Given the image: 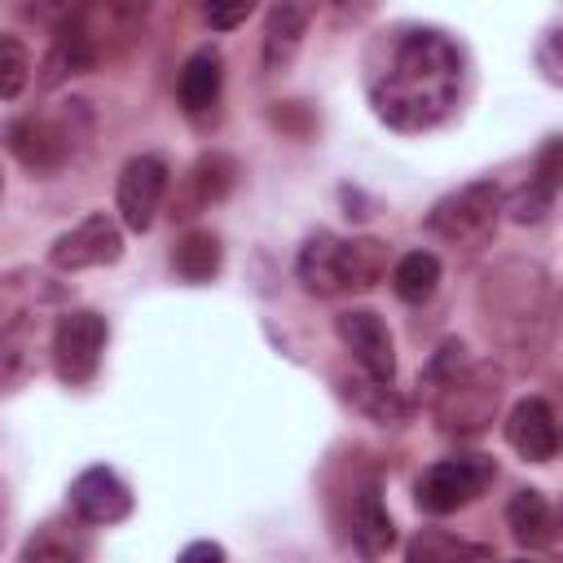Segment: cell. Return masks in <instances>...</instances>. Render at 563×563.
<instances>
[{"instance_id":"21","label":"cell","mask_w":563,"mask_h":563,"mask_svg":"<svg viewBox=\"0 0 563 563\" xmlns=\"http://www.w3.org/2000/svg\"><path fill=\"white\" fill-rule=\"evenodd\" d=\"M88 66H92V44H88V35H57V44H53V53H48V62H44L48 84H57V79H66V75H79V70H88Z\"/></svg>"},{"instance_id":"2","label":"cell","mask_w":563,"mask_h":563,"mask_svg":"<svg viewBox=\"0 0 563 563\" xmlns=\"http://www.w3.org/2000/svg\"><path fill=\"white\" fill-rule=\"evenodd\" d=\"M493 479V457L462 453V457H440L422 471L418 479V506L427 515H453L466 501H475Z\"/></svg>"},{"instance_id":"9","label":"cell","mask_w":563,"mask_h":563,"mask_svg":"<svg viewBox=\"0 0 563 563\" xmlns=\"http://www.w3.org/2000/svg\"><path fill=\"white\" fill-rule=\"evenodd\" d=\"M70 506L84 523H119V519L132 515V493L114 471L88 466L70 484Z\"/></svg>"},{"instance_id":"4","label":"cell","mask_w":563,"mask_h":563,"mask_svg":"<svg viewBox=\"0 0 563 563\" xmlns=\"http://www.w3.org/2000/svg\"><path fill=\"white\" fill-rule=\"evenodd\" d=\"M106 352V317L97 312H66L53 330V369L66 387H84L92 383L97 365Z\"/></svg>"},{"instance_id":"10","label":"cell","mask_w":563,"mask_h":563,"mask_svg":"<svg viewBox=\"0 0 563 563\" xmlns=\"http://www.w3.org/2000/svg\"><path fill=\"white\" fill-rule=\"evenodd\" d=\"M506 440L523 462H550L559 453V422L541 396H528L506 418Z\"/></svg>"},{"instance_id":"16","label":"cell","mask_w":563,"mask_h":563,"mask_svg":"<svg viewBox=\"0 0 563 563\" xmlns=\"http://www.w3.org/2000/svg\"><path fill=\"white\" fill-rule=\"evenodd\" d=\"M506 523H510L515 541L528 545V550H537V545H545V541L554 537L550 501H545L537 488H519V493L510 497V506H506Z\"/></svg>"},{"instance_id":"6","label":"cell","mask_w":563,"mask_h":563,"mask_svg":"<svg viewBox=\"0 0 563 563\" xmlns=\"http://www.w3.org/2000/svg\"><path fill=\"white\" fill-rule=\"evenodd\" d=\"M501 378H497V369H488V365H475L471 374H453V378H444V387H440V405H435V413H440V427L444 431H479L484 422H488V413L497 409V396H501V387H497Z\"/></svg>"},{"instance_id":"3","label":"cell","mask_w":563,"mask_h":563,"mask_svg":"<svg viewBox=\"0 0 563 563\" xmlns=\"http://www.w3.org/2000/svg\"><path fill=\"white\" fill-rule=\"evenodd\" d=\"M497 211H501L497 185L479 180V185H466V189L440 198L427 224H431V233H440V238H449L457 246H475L497 229Z\"/></svg>"},{"instance_id":"20","label":"cell","mask_w":563,"mask_h":563,"mask_svg":"<svg viewBox=\"0 0 563 563\" xmlns=\"http://www.w3.org/2000/svg\"><path fill=\"white\" fill-rule=\"evenodd\" d=\"M387 251L374 238H347V290H365L383 277Z\"/></svg>"},{"instance_id":"23","label":"cell","mask_w":563,"mask_h":563,"mask_svg":"<svg viewBox=\"0 0 563 563\" xmlns=\"http://www.w3.org/2000/svg\"><path fill=\"white\" fill-rule=\"evenodd\" d=\"M18 563H84V545L62 537V532H40L26 541Z\"/></svg>"},{"instance_id":"14","label":"cell","mask_w":563,"mask_h":563,"mask_svg":"<svg viewBox=\"0 0 563 563\" xmlns=\"http://www.w3.org/2000/svg\"><path fill=\"white\" fill-rule=\"evenodd\" d=\"M352 541L361 550V559H383L391 545H396V523L378 497V488H361L356 497V510H352Z\"/></svg>"},{"instance_id":"22","label":"cell","mask_w":563,"mask_h":563,"mask_svg":"<svg viewBox=\"0 0 563 563\" xmlns=\"http://www.w3.org/2000/svg\"><path fill=\"white\" fill-rule=\"evenodd\" d=\"M31 79V53L22 40L0 35V101H13Z\"/></svg>"},{"instance_id":"1","label":"cell","mask_w":563,"mask_h":563,"mask_svg":"<svg viewBox=\"0 0 563 563\" xmlns=\"http://www.w3.org/2000/svg\"><path fill=\"white\" fill-rule=\"evenodd\" d=\"M462 88V57L440 31H405L374 75V110L396 132L435 128Z\"/></svg>"},{"instance_id":"15","label":"cell","mask_w":563,"mask_h":563,"mask_svg":"<svg viewBox=\"0 0 563 563\" xmlns=\"http://www.w3.org/2000/svg\"><path fill=\"white\" fill-rule=\"evenodd\" d=\"M405 559L409 563H493V550L457 532H444V528H422L409 537Z\"/></svg>"},{"instance_id":"5","label":"cell","mask_w":563,"mask_h":563,"mask_svg":"<svg viewBox=\"0 0 563 563\" xmlns=\"http://www.w3.org/2000/svg\"><path fill=\"white\" fill-rule=\"evenodd\" d=\"M123 255V233L106 211L84 216L75 229H66L53 246H48V264L62 273H79V268H101L114 264Z\"/></svg>"},{"instance_id":"7","label":"cell","mask_w":563,"mask_h":563,"mask_svg":"<svg viewBox=\"0 0 563 563\" xmlns=\"http://www.w3.org/2000/svg\"><path fill=\"white\" fill-rule=\"evenodd\" d=\"M163 194H167V163L158 154H136V158L123 163L114 198H119V216H123L128 229L145 233L154 224V211H158Z\"/></svg>"},{"instance_id":"17","label":"cell","mask_w":563,"mask_h":563,"mask_svg":"<svg viewBox=\"0 0 563 563\" xmlns=\"http://www.w3.org/2000/svg\"><path fill=\"white\" fill-rule=\"evenodd\" d=\"M303 26H308V9L303 4H273L268 9V31H264V66L268 70H282L295 57Z\"/></svg>"},{"instance_id":"19","label":"cell","mask_w":563,"mask_h":563,"mask_svg":"<svg viewBox=\"0 0 563 563\" xmlns=\"http://www.w3.org/2000/svg\"><path fill=\"white\" fill-rule=\"evenodd\" d=\"M435 282H440V260L431 251H409L396 260L391 268V290L405 299V303H422L435 295Z\"/></svg>"},{"instance_id":"11","label":"cell","mask_w":563,"mask_h":563,"mask_svg":"<svg viewBox=\"0 0 563 563\" xmlns=\"http://www.w3.org/2000/svg\"><path fill=\"white\" fill-rule=\"evenodd\" d=\"M299 282L312 295H339L347 290V238H334L317 229L299 251Z\"/></svg>"},{"instance_id":"25","label":"cell","mask_w":563,"mask_h":563,"mask_svg":"<svg viewBox=\"0 0 563 563\" xmlns=\"http://www.w3.org/2000/svg\"><path fill=\"white\" fill-rule=\"evenodd\" d=\"M246 18H251V0H238V4H207V22L220 26V31H229V26L246 22Z\"/></svg>"},{"instance_id":"12","label":"cell","mask_w":563,"mask_h":563,"mask_svg":"<svg viewBox=\"0 0 563 563\" xmlns=\"http://www.w3.org/2000/svg\"><path fill=\"white\" fill-rule=\"evenodd\" d=\"M9 150L31 172H57L70 158V136L53 119H18L9 128Z\"/></svg>"},{"instance_id":"8","label":"cell","mask_w":563,"mask_h":563,"mask_svg":"<svg viewBox=\"0 0 563 563\" xmlns=\"http://www.w3.org/2000/svg\"><path fill=\"white\" fill-rule=\"evenodd\" d=\"M339 339L347 343V352L356 356V365L374 378V383H391L396 378V347H391V330L378 312L369 308H352L339 317Z\"/></svg>"},{"instance_id":"18","label":"cell","mask_w":563,"mask_h":563,"mask_svg":"<svg viewBox=\"0 0 563 563\" xmlns=\"http://www.w3.org/2000/svg\"><path fill=\"white\" fill-rule=\"evenodd\" d=\"M172 268L185 282H211L216 268H220V238L207 233V229H189L172 251Z\"/></svg>"},{"instance_id":"26","label":"cell","mask_w":563,"mask_h":563,"mask_svg":"<svg viewBox=\"0 0 563 563\" xmlns=\"http://www.w3.org/2000/svg\"><path fill=\"white\" fill-rule=\"evenodd\" d=\"M176 563H224V550H220L216 541H194V545L180 550Z\"/></svg>"},{"instance_id":"24","label":"cell","mask_w":563,"mask_h":563,"mask_svg":"<svg viewBox=\"0 0 563 563\" xmlns=\"http://www.w3.org/2000/svg\"><path fill=\"white\" fill-rule=\"evenodd\" d=\"M550 198H554V189H545L541 180H528V185H519L515 194H510V220H519V224H528V220H541L545 211H550Z\"/></svg>"},{"instance_id":"13","label":"cell","mask_w":563,"mask_h":563,"mask_svg":"<svg viewBox=\"0 0 563 563\" xmlns=\"http://www.w3.org/2000/svg\"><path fill=\"white\" fill-rule=\"evenodd\" d=\"M220 84H224V62H220V53L207 44V48L189 53V62L180 66L176 97H180V106H185L189 114H202V110H211V106H216Z\"/></svg>"}]
</instances>
